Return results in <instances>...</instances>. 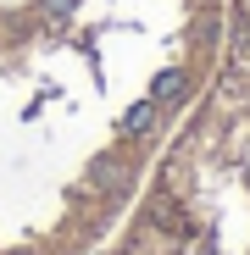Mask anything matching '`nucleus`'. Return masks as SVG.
Listing matches in <instances>:
<instances>
[{
	"instance_id": "nucleus-1",
	"label": "nucleus",
	"mask_w": 250,
	"mask_h": 255,
	"mask_svg": "<svg viewBox=\"0 0 250 255\" xmlns=\"http://www.w3.org/2000/svg\"><path fill=\"white\" fill-rule=\"evenodd\" d=\"M223 45L228 0H0V255H100Z\"/></svg>"
}]
</instances>
